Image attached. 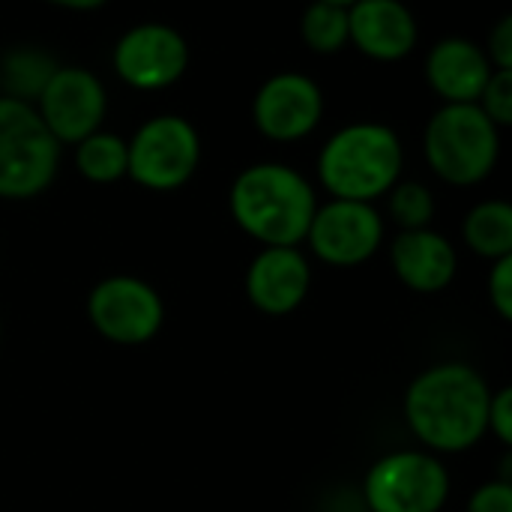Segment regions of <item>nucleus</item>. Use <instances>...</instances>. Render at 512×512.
Here are the masks:
<instances>
[{
  "instance_id": "f257e3e1",
  "label": "nucleus",
  "mask_w": 512,
  "mask_h": 512,
  "mask_svg": "<svg viewBox=\"0 0 512 512\" xmlns=\"http://www.w3.org/2000/svg\"><path fill=\"white\" fill-rule=\"evenodd\" d=\"M489 399L492 387L480 369L465 360H441L408 384L402 417L423 450L459 456L480 447L489 435Z\"/></svg>"
},
{
  "instance_id": "f03ea898",
  "label": "nucleus",
  "mask_w": 512,
  "mask_h": 512,
  "mask_svg": "<svg viewBox=\"0 0 512 512\" xmlns=\"http://www.w3.org/2000/svg\"><path fill=\"white\" fill-rule=\"evenodd\" d=\"M315 210L318 189L285 162L246 165L228 189L234 225L258 246H303Z\"/></svg>"
},
{
  "instance_id": "7ed1b4c3",
  "label": "nucleus",
  "mask_w": 512,
  "mask_h": 512,
  "mask_svg": "<svg viewBox=\"0 0 512 512\" xmlns=\"http://www.w3.org/2000/svg\"><path fill=\"white\" fill-rule=\"evenodd\" d=\"M405 171V147L393 126L354 120L336 129L318 150L315 174L330 198L375 204Z\"/></svg>"
},
{
  "instance_id": "20e7f679",
  "label": "nucleus",
  "mask_w": 512,
  "mask_h": 512,
  "mask_svg": "<svg viewBox=\"0 0 512 512\" xmlns=\"http://www.w3.org/2000/svg\"><path fill=\"white\" fill-rule=\"evenodd\" d=\"M423 156L429 171L456 189L489 180L501 159V129L471 105H441L423 129Z\"/></svg>"
},
{
  "instance_id": "39448f33",
  "label": "nucleus",
  "mask_w": 512,
  "mask_h": 512,
  "mask_svg": "<svg viewBox=\"0 0 512 512\" xmlns=\"http://www.w3.org/2000/svg\"><path fill=\"white\" fill-rule=\"evenodd\" d=\"M63 147L33 105L0 96V201H30L51 189Z\"/></svg>"
},
{
  "instance_id": "423d86ee",
  "label": "nucleus",
  "mask_w": 512,
  "mask_h": 512,
  "mask_svg": "<svg viewBox=\"0 0 512 512\" xmlns=\"http://www.w3.org/2000/svg\"><path fill=\"white\" fill-rule=\"evenodd\" d=\"M450 495L447 465L423 447L384 453L363 477L366 512H444Z\"/></svg>"
},
{
  "instance_id": "0eeeda50",
  "label": "nucleus",
  "mask_w": 512,
  "mask_h": 512,
  "mask_svg": "<svg viewBox=\"0 0 512 512\" xmlns=\"http://www.w3.org/2000/svg\"><path fill=\"white\" fill-rule=\"evenodd\" d=\"M126 177L147 192L183 189L201 165V135L183 114H153L126 138Z\"/></svg>"
},
{
  "instance_id": "6e6552de",
  "label": "nucleus",
  "mask_w": 512,
  "mask_h": 512,
  "mask_svg": "<svg viewBox=\"0 0 512 512\" xmlns=\"http://www.w3.org/2000/svg\"><path fill=\"white\" fill-rule=\"evenodd\" d=\"M87 321L111 345L138 348L153 342L165 327V300L141 276L111 273L87 294Z\"/></svg>"
},
{
  "instance_id": "1a4fd4ad",
  "label": "nucleus",
  "mask_w": 512,
  "mask_h": 512,
  "mask_svg": "<svg viewBox=\"0 0 512 512\" xmlns=\"http://www.w3.org/2000/svg\"><path fill=\"white\" fill-rule=\"evenodd\" d=\"M384 240L387 219L375 204L327 198L318 201L303 243L321 264L351 270L372 261L381 252Z\"/></svg>"
},
{
  "instance_id": "9d476101",
  "label": "nucleus",
  "mask_w": 512,
  "mask_h": 512,
  "mask_svg": "<svg viewBox=\"0 0 512 512\" xmlns=\"http://www.w3.org/2000/svg\"><path fill=\"white\" fill-rule=\"evenodd\" d=\"M189 57V42L174 24L141 21L114 42L111 69L126 87L153 93L177 84L189 69Z\"/></svg>"
},
{
  "instance_id": "9b49d317",
  "label": "nucleus",
  "mask_w": 512,
  "mask_h": 512,
  "mask_svg": "<svg viewBox=\"0 0 512 512\" xmlns=\"http://www.w3.org/2000/svg\"><path fill=\"white\" fill-rule=\"evenodd\" d=\"M33 108L60 147H75L81 138L102 129L108 90L87 66H57Z\"/></svg>"
},
{
  "instance_id": "f8f14e48",
  "label": "nucleus",
  "mask_w": 512,
  "mask_h": 512,
  "mask_svg": "<svg viewBox=\"0 0 512 512\" xmlns=\"http://www.w3.org/2000/svg\"><path fill=\"white\" fill-rule=\"evenodd\" d=\"M324 120V90L312 75L276 72L252 99L255 129L276 144H297L309 138Z\"/></svg>"
},
{
  "instance_id": "ddd939ff",
  "label": "nucleus",
  "mask_w": 512,
  "mask_h": 512,
  "mask_svg": "<svg viewBox=\"0 0 512 512\" xmlns=\"http://www.w3.org/2000/svg\"><path fill=\"white\" fill-rule=\"evenodd\" d=\"M246 300L267 318L297 312L312 291V264L300 246H261L243 276Z\"/></svg>"
},
{
  "instance_id": "4468645a",
  "label": "nucleus",
  "mask_w": 512,
  "mask_h": 512,
  "mask_svg": "<svg viewBox=\"0 0 512 512\" xmlns=\"http://www.w3.org/2000/svg\"><path fill=\"white\" fill-rule=\"evenodd\" d=\"M420 39V24L405 0H354L348 6V45L375 63L405 60Z\"/></svg>"
},
{
  "instance_id": "2eb2a0df",
  "label": "nucleus",
  "mask_w": 512,
  "mask_h": 512,
  "mask_svg": "<svg viewBox=\"0 0 512 512\" xmlns=\"http://www.w3.org/2000/svg\"><path fill=\"white\" fill-rule=\"evenodd\" d=\"M390 267L414 294H441L459 273V249L435 228L399 231L390 243Z\"/></svg>"
},
{
  "instance_id": "dca6fc26",
  "label": "nucleus",
  "mask_w": 512,
  "mask_h": 512,
  "mask_svg": "<svg viewBox=\"0 0 512 512\" xmlns=\"http://www.w3.org/2000/svg\"><path fill=\"white\" fill-rule=\"evenodd\" d=\"M423 72L426 84L444 105H471L480 99L495 69L480 42L468 36H444L429 48Z\"/></svg>"
},
{
  "instance_id": "f3484780",
  "label": "nucleus",
  "mask_w": 512,
  "mask_h": 512,
  "mask_svg": "<svg viewBox=\"0 0 512 512\" xmlns=\"http://www.w3.org/2000/svg\"><path fill=\"white\" fill-rule=\"evenodd\" d=\"M462 240L465 246L483 258L498 261L512 255V204L504 198H486L474 204L462 219Z\"/></svg>"
},
{
  "instance_id": "a211bd4d",
  "label": "nucleus",
  "mask_w": 512,
  "mask_h": 512,
  "mask_svg": "<svg viewBox=\"0 0 512 512\" xmlns=\"http://www.w3.org/2000/svg\"><path fill=\"white\" fill-rule=\"evenodd\" d=\"M60 63L39 45H12L0 54V96L33 105Z\"/></svg>"
},
{
  "instance_id": "6ab92c4d",
  "label": "nucleus",
  "mask_w": 512,
  "mask_h": 512,
  "mask_svg": "<svg viewBox=\"0 0 512 512\" xmlns=\"http://www.w3.org/2000/svg\"><path fill=\"white\" fill-rule=\"evenodd\" d=\"M72 162L75 171L96 186H111L117 180L126 177V165H129V150H126V138L108 129H96L87 138H81L72 147Z\"/></svg>"
},
{
  "instance_id": "aec40b11",
  "label": "nucleus",
  "mask_w": 512,
  "mask_h": 512,
  "mask_svg": "<svg viewBox=\"0 0 512 512\" xmlns=\"http://www.w3.org/2000/svg\"><path fill=\"white\" fill-rule=\"evenodd\" d=\"M300 36L315 54H339L342 48H348V9L312 0L300 18Z\"/></svg>"
},
{
  "instance_id": "412c9836",
  "label": "nucleus",
  "mask_w": 512,
  "mask_h": 512,
  "mask_svg": "<svg viewBox=\"0 0 512 512\" xmlns=\"http://www.w3.org/2000/svg\"><path fill=\"white\" fill-rule=\"evenodd\" d=\"M387 216L399 231L432 228L435 222V192L420 180H399L387 195Z\"/></svg>"
},
{
  "instance_id": "4be33fe9",
  "label": "nucleus",
  "mask_w": 512,
  "mask_h": 512,
  "mask_svg": "<svg viewBox=\"0 0 512 512\" xmlns=\"http://www.w3.org/2000/svg\"><path fill=\"white\" fill-rule=\"evenodd\" d=\"M477 105L498 129L512 126V69H495L489 75Z\"/></svg>"
},
{
  "instance_id": "5701e85b",
  "label": "nucleus",
  "mask_w": 512,
  "mask_h": 512,
  "mask_svg": "<svg viewBox=\"0 0 512 512\" xmlns=\"http://www.w3.org/2000/svg\"><path fill=\"white\" fill-rule=\"evenodd\" d=\"M486 294L501 321H512V255L492 261L489 279H486Z\"/></svg>"
},
{
  "instance_id": "b1692460",
  "label": "nucleus",
  "mask_w": 512,
  "mask_h": 512,
  "mask_svg": "<svg viewBox=\"0 0 512 512\" xmlns=\"http://www.w3.org/2000/svg\"><path fill=\"white\" fill-rule=\"evenodd\" d=\"M465 512H512V480L498 477L477 486L468 498Z\"/></svg>"
},
{
  "instance_id": "393cba45",
  "label": "nucleus",
  "mask_w": 512,
  "mask_h": 512,
  "mask_svg": "<svg viewBox=\"0 0 512 512\" xmlns=\"http://www.w3.org/2000/svg\"><path fill=\"white\" fill-rule=\"evenodd\" d=\"M486 423H489V435H492L501 447H507V450H510L512 447V387H498V390H492Z\"/></svg>"
},
{
  "instance_id": "a878e982",
  "label": "nucleus",
  "mask_w": 512,
  "mask_h": 512,
  "mask_svg": "<svg viewBox=\"0 0 512 512\" xmlns=\"http://www.w3.org/2000/svg\"><path fill=\"white\" fill-rule=\"evenodd\" d=\"M492 69H512V15H501L483 45Z\"/></svg>"
},
{
  "instance_id": "bb28decb",
  "label": "nucleus",
  "mask_w": 512,
  "mask_h": 512,
  "mask_svg": "<svg viewBox=\"0 0 512 512\" xmlns=\"http://www.w3.org/2000/svg\"><path fill=\"white\" fill-rule=\"evenodd\" d=\"M48 6H57V9H66V12H96L102 9L108 0H42Z\"/></svg>"
},
{
  "instance_id": "cd10ccee",
  "label": "nucleus",
  "mask_w": 512,
  "mask_h": 512,
  "mask_svg": "<svg viewBox=\"0 0 512 512\" xmlns=\"http://www.w3.org/2000/svg\"><path fill=\"white\" fill-rule=\"evenodd\" d=\"M324 3H336V6H345V9H348V6H351L354 0H324Z\"/></svg>"
}]
</instances>
